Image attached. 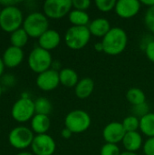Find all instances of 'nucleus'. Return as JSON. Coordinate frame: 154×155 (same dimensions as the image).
Here are the masks:
<instances>
[{
  "label": "nucleus",
  "mask_w": 154,
  "mask_h": 155,
  "mask_svg": "<svg viewBox=\"0 0 154 155\" xmlns=\"http://www.w3.org/2000/svg\"><path fill=\"white\" fill-rule=\"evenodd\" d=\"M103 53L114 56L121 54L128 45L127 33L122 27H112L107 35L103 38Z\"/></svg>",
  "instance_id": "nucleus-1"
},
{
  "label": "nucleus",
  "mask_w": 154,
  "mask_h": 155,
  "mask_svg": "<svg viewBox=\"0 0 154 155\" xmlns=\"http://www.w3.org/2000/svg\"><path fill=\"white\" fill-rule=\"evenodd\" d=\"M24 20L23 12L16 5L3 7L0 15V28L11 34L23 26Z\"/></svg>",
  "instance_id": "nucleus-2"
},
{
  "label": "nucleus",
  "mask_w": 154,
  "mask_h": 155,
  "mask_svg": "<svg viewBox=\"0 0 154 155\" xmlns=\"http://www.w3.org/2000/svg\"><path fill=\"white\" fill-rule=\"evenodd\" d=\"M22 27L29 37L38 39L49 29V21L44 13L32 12L25 18Z\"/></svg>",
  "instance_id": "nucleus-3"
},
{
  "label": "nucleus",
  "mask_w": 154,
  "mask_h": 155,
  "mask_svg": "<svg viewBox=\"0 0 154 155\" xmlns=\"http://www.w3.org/2000/svg\"><path fill=\"white\" fill-rule=\"evenodd\" d=\"M92 35L88 26H71L64 34V42L68 48L77 51L85 47L90 40Z\"/></svg>",
  "instance_id": "nucleus-4"
},
{
  "label": "nucleus",
  "mask_w": 154,
  "mask_h": 155,
  "mask_svg": "<svg viewBox=\"0 0 154 155\" xmlns=\"http://www.w3.org/2000/svg\"><path fill=\"white\" fill-rule=\"evenodd\" d=\"M34 114V101H33L27 94H23L21 98L15 102L11 109L13 119L18 123H25L32 120Z\"/></svg>",
  "instance_id": "nucleus-5"
},
{
  "label": "nucleus",
  "mask_w": 154,
  "mask_h": 155,
  "mask_svg": "<svg viewBox=\"0 0 154 155\" xmlns=\"http://www.w3.org/2000/svg\"><path fill=\"white\" fill-rule=\"evenodd\" d=\"M92 124L90 114L81 109H76L68 113L64 118V126L73 134H82L86 132Z\"/></svg>",
  "instance_id": "nucleus-6"
},
{
  "label": "nucleus",
  "mask_w": 154,
  "mask_h": 155,
  "mask_svg": "<svg viewBox=\"0 0 154 155\" xmlns=\"http://www.w3.org/2000/svg\"><path fill=\"white\" fill-rule=\"evenodd\" d=\"M27 63L29 68L34 73L39 74L51 68L53 57L49 51L44 50L40 46H36L30 52Z\"/></svg>",
  "instance_id": "nucleus-7"
},
{
  "label": "nucleus",
  "mask_w": 154,
  "mask_h": 155,
  "mask_svg": "<svg viewBox=\"0 0 154 155\" xmlns=\"http://www.w3.org/2000/svg\"><path fill=\"white\" fill-rule=\"evenodd\" d=\"M35 135L34 132L26 126H16L12 129L8 134L10 145L17 150H25L31 147Z\"/></svg>",
  "instance_id": "nucleus-8"
},
{
  "label": "nucleus",
  "mask_w": 154,
  "mask_h": 155,
  "mask_svg": "<svg viewBox=\"0 0 154 155\" xmlns=\"http://www.w3.org/2000/svg\"><path fill=\"white\" fill-rule=\"evenodd\" d=\"M72 8V0H46L43 5V13L47 18L61 19L69 15Z\"/></svg>",
  "instance_id": "nucleus-9"
},
{
  "label": "nucleus",
  "mask_w": 154,
  "mask_h": 155,
  "mask_svg": "<svg viewBox=\"0 0 154 155\" xmlns=\"http://www.w3.org/2000/svg\"><path fill=\"white\" fill-rule=\"evenodd\" d=\"M34 155H53L56 150V143L54 138L47 134H37L31 144Z\"/></svg>",
  "instance_id": "nucleus-10"
},
{
  "label": "nucleus",
  "mask_w": 154,
  "mask_h": 155,
  "mask_svg": "<svg viewBox=\"0 0 154 155\" xmlns=\"http://www.w3.org/2000/svg\"><path fill=\"white\" fill-rule=\"evenodd\" d=\"M37 87L44 92H51L56 89L60 84L59 72L50 68L41 74L36 77Z\"/></svg>",
  "instance_id": "nucleus-11"
},
{
  "label": "nucleus",
  "mask_w": 154,
  "mask_h": 155,
  "mask_svg": "<svg viewBox=\"0 0 154 155\" xmlns=\"http://www.w3.org/2000/svg\"><path fill=\"white\" fill-rule=\"evenodd\" d=\"M125 134L126 131L123 124L119 122H111L103 130V138L106 143L117 144L123 142Z\"/></svg>",
  "instance_id": "nucleus-12"
},
{
  "label": "nucleus",
  "mask_w": 154,
  "mask_h": 155,
  "mask_svg": "<svg viewBox=\"0 0 154 155\" xmlns=\"http://www.w3.org/2000/svg\"><path fill=\"white\" fill-rule=\"evenodd\" d=\"M142 4L138 0H119L116 3L114 11L116 15L123 19H130L138 15Z\"/></svg>",
  "instance_id": "nucleus-13"
},
{
  "label": "nucleus",
  "mask_w": 154,
  "mask_h": 155,
  "mask_svg": "<svg viewBox=\"0 0 154 155\" xmlns=\"http://www.w3.org/2000/svg\"><path fill=\"white\" fill-rule=\"evenodd\" d=\"M24 56L25 54L22 48L10 45L5 50L2 55V60L5 67L15 68L21 64L24 60Z\"/></svg>",
  "instance_id": "nucleus-14"
},
{
  "label": "nucleus",
  "mask_w": 154,
  "mask_h": 155,
  "mask_svg": "<svg viewBox=\"0 0 154 155\" xmlns=\"http://www.w3.org/2000/svg\"><path fill=\"white\" fill-rule=\"evenodd\" d=\"M60 43L61 35L54 29H48L38 38V46L49 52L55 49Z\"/></svg>",
  "instance_id": "nucleus-15"
},
{
  "label": "nucleus",
  "mask_w": 154,
  "mask_h": 155,
  "mask_svg": "<svg viewBox=\"0 0 154 155\" xmlns=\"http://www.w3.org/2000/svg\"><path fill=\"white\" fill-rule=\"evenodd\" d=\"M88 28L92 35L103 38L112 27L108 19L104 17H98L90 22Z\"/></svg>",
  "instance_id": "nucleus-16"
},
{
  "label": "nucleus",
  "mask_w": 154,
  "mask_h": 155,
  "mask_svg": "<svg viewBox=\"0 0 154 155\" xmlns=\"http://www.w3.org/2000/svg\"><path fill=\"white\" fill-rule=\"evenodd\" d=\"M122 143L125 151L131 153H136L143 146V136L139 132L126 133Z\"/></svg>",
  "instance_id": "nucleus-17"
},
{
  "label": "nucleus",
  "mask_w": 154,
  "mask_h": 155,
  "mask_svg": "<svg viewBox=\"0 0 154 155\" xmlns=\"http://www.w3.org/2000/svg\"><path fill=\"white\" fill-rule=\"evenodd\" d=\"M94 81L90 77H84L79 80L78 84L74 87V93L77 98L79 99H86L91 96L94 90Z\"/></svg>",
  "instance_id": "nucleus-18"
},
{
  "label": "nucleus",
  "mask_w": 154,
  "mask_h": 155,
  "mask_svg": "<svg viewBox=\"0 0 154 155\" xmlns=\"http://www.w3.org/2000/svg\"><path fill=\"white\" fill-rule=\"evenodd\" d=\"M50 127L51 120L48 115L35 114L31 120V130L36 134V135L47 134Z\"/></svg>",
  "instance_id": "nucleus-19"
},
{
  "label": "nucleus",
  "mask_w": 154,
  "mask_h": 155,
  "mask_svg": "<svg viewBox=\"0 0 154 155\" xmlns=\"http://www.w3.org/2000/svg\"><path fill=\"white\" fill-rule=\"evenodd\" d=\"M60 84L66 88L75 87L79 82V76L77 73L72 68H63L59 71Z\"/></svg>",
  "instance_id": "nucleus-20"
},
{
  "label": "nucleus",
  "mask_w": 154,
  "mask_h": 155,
  "mask_svg": "<svg viewBox=\"0 0 154 155\" xmlns=\"http://www.w3.org/2000/svg\"><path fill=\"white\" fill-rule=\"evenodd\" d=\"M69 22L73 26H88L90 24V16L86 11L73 9L68 15Z\"/></svg>",
  "instance_id": "nucleus-21"
},
{
  "label": "nucleus",
  "mask_w": 154,
  "mask_h": 155,
  "mask_svg": "<svg viewBox=\"0 0 154 155\" xmlns=\"http://www.w3.org/2000/svg\"><path fill=\"white\" fill-rule=\"evenodd\" d=\"M140 131L148 138L154 137V113H149L140 119Z\"/></svg>",
  "instance_id": "nucleus-22"
},
{
  "label": "nucleus",
  "mask_w": 154,
  "mask_h": 155,
  "mask_svg": "<svg viewBox=\"0 0 154 155\" xmlns=\"http://www.w3.org/2000/svg\"><path fill=\"white\" fill-rule=\"evenodd\" d=\"M126 99L133 106H135L146 103V94L142 89L133 87L127 91Z\"/></svg>",
  "instance_id": "nucleus-23"
},
{
  "label": "nucleus",
  "mask_w": 154,
  "mask_h": 155,
  "mask_svg": "<svg viewBox=\"0 0 154 155\" xmlns=\"http://www.w3.org/2000/svg\"><path fill=\"white\" fill-rule=\"evenodd\" d=\"M28 39H29V35H27V33L25 31V29L23 27H21L10 34L11 45L15 46V47L23 48L27 44Z\"/></svg>",
  "instance_id": "nucleus-24"
},
{
  "label": "nucleus",
  "mask_w": 154,
  "mask_h": 155,
  "mask_svg": "<svg viewBox=\"0 0 154 155\" xmlns=\"http://www.w3.org/2000/svg\"><path fill=\"white\" fill-rule=\"evenodd\" d=\"M34 109L37 114L49 115L53 111V105L46 97H38L34 101Z\"/></svg>",
  "instance_id": "nucleus-25"
},
{
  "label": "nucleus",
  "mask_w": 154,
  "mask_h": 155,
  "mask_svg": "<svg viewBox=\"0 0 154 155\" xmlns=\"http://www.w3.org/2000/svg\"><path fill=\"white\" fill-rule=\"evenodd\" d=\"M122 124L126 133L138 132V130H140V119L134 115H129L125 117Z\"/></svg>",
  "instance_id": "nucleus-26"
},
{
  "label": "nucleus",
  "mask_w": 154,
  "mask_h": 155,
  "mask_svg": "<svg viewBox=\"0 0 154 155\" xmlns=\"http://www.w3.org/2000/svg\"><path fill=\"white\" fill-rule=\"evenodd\" d=\"M116 3L117 1L115 0H96L95 5L99 11L107 13L112 10H114Z\"/></svg>",
  "instance_id": "nucleus-27"
},
{
  "label": "nucleus",
  "mask_w": 154,
  "mask_h": 155,
  "mask_svg": "<svg viewBox=\"0 0 154 155\" xmlns=\"http://www.w3.org/2000/svg\"><path fill=\"white\" fill-rule=\"evenodd\" d=\"M121 150L117 144L106 143L101 148L100 155H121Z\"/></svg>",
  "instance_id": "nucleus-28"
},
{
  "label": "nucleus",
  "mask_w": 154,
  "mask_h": 155,
  "mask_svg": "<svg viewBox=\"0 0 154 155\" xmlns=\"http://www.w3.org/2000/svg\"><path fill=\"white\" fill-rule=\"evenodd\" d=\"M132 112H133V115L141 119L142 117L145 116L146 114H148L150 113V107L146 103H144V104H142L139 105L133 106Z\"/></svg>",
  "instance_id": "nucleus-29"
},
{
  "label": "nucleus",
  "mask_w": 154,
  "mask_h": 155,
  "mask_svg": "<svg viewBox=\"0 0 154 155\" xmlns=\"http://www.w3.org/2000/svg\"><path fill=\"white\" fill-rule=\"evenodd\" d=\"M144 23L146 27L152 33H154V6L147 9L144 15Z\"/></svg>",
  "instance_id": "nucleus-30"
},
{
  "label": "nucleus",
  "mask_w": 154,
  "mask_h": 155,
  "mask_svg": "<svg viewBox=\"0 0 154 155\" xmlns=\"http://www.w3.org/2000/svg\"><path fill=\"white\" fill-rule=\"evenodd\" d=\"M73 1V7L74 9L81 10V11H86L91 6V1L90 0H72Z\"/></svg>",
  "instance_id": "nucleus-31"
},
{
  "label": "nucleus",
  "mask_w": 154,
  "mask_h": 155,
  "mask_svg": "<svg viewBox=\"0 0 154 155\" xmlns=\"http://www.w3.org/2000/svg\"><path fill=\"white\" fill-rule=\"evenodd\" d=\"M143 151L145 155H154V137L148 138L143 143Z\"/></svg>",
  "instance_id": "nucleus-32"
},
{
  "label": "nucleus",
  "mask_w": 154,
  "mask_h": 155,
  "mask_svg": "<svg viewBox=\"0 0 154 155\" xmlns=\"http://www.w3.org/2000/svg\"><path fill=\"white\" fill-rule=\"evenodd\" d=\"M144 52L147 58L154 63V40H151L144 47Z\"/></svg>",
  "instance_id": "nucleus-33"
},
{
  "label": "nucleus",
  "mask_w": 154,
  "mask_h": 155,
  "mask_svg": "<svg viewBox=\"0 0 154 155\" xmlns=\"http://www.w3.org/2000/svg\"><path fill=\"white\" fill-rule=\"evenodd\" d=\"M15 79L13 75H10V74H5L3 78H2V83L6 85V86H11V85H14L15 84Z\"/></svg>",
  "instance_id": "nucleus-34"
},
{
  "label": "nucleus",
  "mask_w": 154,
  "mask_h": 155,
  "mask_svg": "<svg viewBox=\"0 0 154 155\" xmlns=\"http://www.w3.org/2000/svg\"><path fill=\"white\" fill-rule=\"evenodd\" d=\"M73 133L69 130V129H67L66 127H64L63 130H62V132H61V135H62V137L64 138V139H66V140H68V139H70L72 136H73Z\"/></svg>",
  "instance_id": "nucleus-35"
},
{
  "label": "nucleus",
  "mask_w": 154,
  "mask_h": 155,
  "mask_svg": "<svg viewBox=\"0 0 154 155\" xmlns=\"http://www.w3.org/2000/svg\"><path fill=\"white\" fill-rule=\"evenodd\" d=\"M18 3H20L19 1H14V0H9V1H0V5L2 7H6V6H13V5H16Z\"/></svg>",
  "instance_id": "nucleus-36"
},
{
  "label": "nucleus",
  "mask_w": 154,
  "mask_h": 155,
  "mask_svg": "<svg viewBox=\"0 0 154 155\" xmlns=\"http://www.w3.org/2000/svg\"><path fill=\"white\" fill-rule=\"evenodd\" d=\"M140 2H141L142 5H146L148 8L154 6V0H142V1H140Z\"/></svg>",
  "instance_id": "nucleus-37"
},
{
  "label": "nucleus",
  "mask_w": 154,
  "mask_h": 155,
  "mask_svg": "<svg viewBox=\"0 0 154 155\" xmlns=\"http://www.w3.org/2000/svg\"><path fill=\"white\" fill-rule=\"evenodd\" d=\"M94 49L95 51H97L98 53H101V52H103V45L102 42H98L94 45Z\"/></svg>",
  "instance_id": "nucleus-38"
},
{
  "label": "nucleus",
  "mask_w": 154,
  "mask_h": 155,
  "mask_svg": "<svg viewBox=\"0 0 154 155\" xmlns=\"http://www.w3.org/2000/svg\"><path fill=\"white\" fill-rule=\"evenodd\" d=\"M5 64L3 63V60H2V57H0V77L3 75V73H4V70H5Z\"/></svg>",
  "instance_id": "nucleus-39"
},
{
  "label": "nucleus",
  "mask_w": 154,
  "mask_h": 155,
  "mask_svg": "<svg viewBox=\"0 0 154 155\" xmlns=\"http://www.w3.org/2000/svg\"><path fill=\"white\" fill-rule=\"evenodd\" d=\"M121 155H138L136 153H131V152H123V153H122Z\"/></svg>",
  "instance_id": "nucleus-40"
},
{
  "label": "nucleus",
  "mask_w": 154,
  "mask_h": 155,
  "mask_svg": "<svg viewBox=\"0 0 154 155\" xmlns=\"http://www.w3.org/2000/svg\"><path fill=\"white\" fill-rule=\"evenodd\" d=\"M15 155H34V153H29V152H21V153H18L17 154Z\"/></svg>",
  "instance_id": "nucleus-41"
},
{
  "label": "nucleus",
  "mask_w": 154,
  "mask_h": 155,
  "mask_svg": "<svg viewBox=\"0 0 154 155\" xmlns=\"http://www.w3.org/2000/svg\"><path fill=\"white\" fill-rule=\"evenodd\" d=\"M2 92H3V89H2V85L0 84V97H1V95H2Z\"/></svg>",
  "instance_id": "nucleus-42"
},
{
  "label": "nucleus",
  "mask_w": 154,
  "mask_h": 155,
  "mask_svg": "<svg viewBox=\"0 0 154 155\" xmlns=\"http://www.w3.org/2000/svg\"><path fill=\"white\" fill-rule=\"evenodd\" d=\"M2 8H3V7H2V6L0 5V15H1V12H2Z\"/></svg>",
  "instance_id": "nucleus-43"
}]
</instances>
